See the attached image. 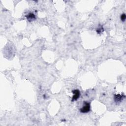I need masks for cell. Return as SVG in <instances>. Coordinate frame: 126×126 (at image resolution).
Wrapping results in <instances>:
<instances>
[{
    "label": "cell",
    "instance_id": "obj_5",
    "mask_svg": "<svg viewBox=\"0 0 126 126\" xmlns=\"http://www.w3.org/2000/svg\"><path fill=\"white\" fill-rule=\"evenodd\" d=\"M103 29L102 26H101V27H99L97 30V32L99 34H101L102 32H103Z\"/></svg>",
    "mask_w": 126,
    "mask_h": 126
},
{
    "label": "cell",
    "instance_id": "obj_6",
    "mask_svg": "<svg viewBox=\"0 0 126 126\" xmlns=\"http://www.w3.org/2000/svg\"><path fill=\"white\" fill-rule=\"evenodd\" d=\"M126 18V15L125 13H123L121 16V20L122 22H125Z\"/></svg>",
    "mask_w": 126,
    "mask_h": 126
},
{
    "label": "cell",
    "instance_id": "obj_4",
    "mask_svg": "<svg viewBox=\"0 0 126 126\" xmlns=\"http://www.w3.org/2000/svg\"><path fill=\"white\" fill-rule=\"evenodd\" d=\"M26 17L27 18V19L29 22H32L36 19V15L33 13H29L26 16Z\"/></svg>",
    "mask_w": 126,
    "mask_h": 126
},
{
    "label": "cell",
    "instance_id": "obj_1",
    "mask_svg": "<svg viewBox=\"0 0 126 126\" xmlns=\"http://www.w3.org/2000/svg\"><path fill=\"white\" fill-rule=\"evenodd\" d=\"M90 110H91L90 103L87 101H84L83 107H82L80 109V112L82 113H87L90 112Z\"/></svg>",
    "mask_w": 126,
    "mask_h": 126
},
{
    "label": "cell",
    "instance_id": "obj_2",
    "mask_svg": "<svg viewBox=\"0 0 126 126\" xmlns=\"http://www.w3.org/2000/svg\"><path fill=\"white\" fill-rule=\"evenodd\" d=\"M126 98V96L124 94H115L114 95V101L116 103L121 102Z\"/></svg>",
    "mask_w": 126,
    "mask_h": 126
},
{
    "label": "cell",
    "instance_id": "obj_3",
    "mask_svg": "<svg viewBox=\"0 0 126 126\" xmlns=\"http://www.w3.org/2000/svg\"><path fill=\"white\" fill-rule=\"evenodd\" d=\"M72 92L73 93L74 95H73V98L72 99V101H71L72 102H74L75 101H77L80 98V91L79 90H77V89H76V90H73L72 91Z\"/></svg>",
    "mask_w": 126,
    "mask_h": 126
}]
</instances>
